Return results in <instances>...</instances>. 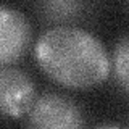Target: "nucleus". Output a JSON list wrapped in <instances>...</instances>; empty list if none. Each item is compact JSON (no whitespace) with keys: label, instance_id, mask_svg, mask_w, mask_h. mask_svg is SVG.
<instances>
[{"label":"nucleus","instance_id":"2","mask_svg":"<svg viewBox=\"0 0 129 129\" xmlns=\"http://www.w3.org/2000/svg\"><path fill=\"white\" fill-rule=\"evenodd\" d=\"M29 124L32 127L74 129L84 126V119L79 108L70 99L58 94H45L32 105Z\"/></svg>","mask_w":129,"mask_h":129},{"label":"nucleus","instance_id":"5","mask_svg":"<svg viewBox=\"0 0 129 129\" xmlns=\"http://www.w3.org/2000/svg\"><path fill=\"white\" fill-rule=\"evenodd\" d=\"M87 0H39L40 15L48 23L68 24L78 21L86 11Z\"/></svg>","mask_w":129,"mask_h":129},{"label":"nucleus","instance_id":"6","mask_svg":"<svg viewBox=\"0 0 129 129\" xmlns=\"http://www.w3.org/2000/svg\"><path fill=\"white\" fill-rule=\"evenodd\" d=\"M115 78L119 87L129 94V37L121 39L113 52Z\"/></svg>","mask_w":129,"mask_h":129},{"label":"nucleus","instance_id":"1","mask_svg":"<svg viewBox=\"0 0 129 129\" xmlns=\"http://www.w3.org/2000/svg\"><path fill=\"white\" fill-rule=\"evenodd\" d=\"M34 56L52 81L71 89H86L102 82L110 73V58L103 45L87 31L58 26L42 34Z\"/></svg>","mask_w":129,"mask_h":129},{"label":"nucleus","instance_id":"4","mask_svg":"<svg viewBox=\"0 0 129 129\" xmlns=\"http://www.w3.org/2000/svg\"><path fill=\"white\" fill-rule=\"evenodd\" d=\"M31 40V26L23 13L2 7L0 10V61L15 63L24 55Z\"/></svg>","mask_w":129,"mask_h":129},{"label":"nucleus","instance_id":"3","mask_svg":"<svg viewBox=\"0 0 129 129\" xmlns=\"http://www.w3.org/2000/svg\"><path fill=\"white\" fill-rule=\"evenodd\" d=\"M34 105V84L23 71L3 64L0 70V108L7 118H21Z\"/></svg>","mask_w":129,"mask_h":129}]
</instances>
